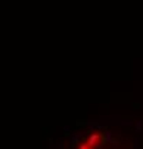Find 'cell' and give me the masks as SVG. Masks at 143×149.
Listing matches in <instances>:
<instances>
[{
	"mask_svg": "<svg viewBox=\"0 0 143 149\" xmlns=\"http://www.w3.org/2000/svg\"><path fill=\"white\" fill-rule=\"evenodd\" d=\"M102 141H103V138H102L100 133H92L89 136V139H87V143L96 148V146H99L102 143Z\"/></svg>",
	"mask_w": 143,
	"mask_h": 149,
	"instance_id": "1",
	"label": "cell"
},
{
	"mask_svg": "<svg viewBox=\"0 0 143 149\" xmlns=\"http://www.w3.org/2000/svg\"><path fill=\"white\" fill-rule=\"evenodd\" d=\"M79 149H96V148H94V146H92V145H89V143L86 142V143H82V145L79 146Z\"/></svg>",
	"mask_w": 143,
	"mask_h": 149,
	"instance_id": "2",
	"label": "cell"
}]
</instances>
